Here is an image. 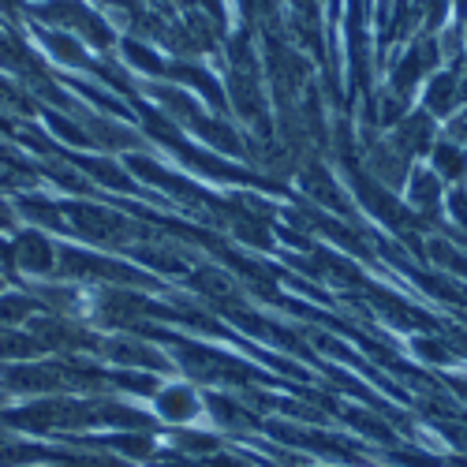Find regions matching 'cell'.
Masks as SVG:
<instances>
[{"mask_svg": "<svg viewBox=\"0 0 467 467\" xmlns=\"http://www.w3.org/2000/svg\"><path fill=\"white\" fill-rule=\"evenodd\" d=\"M16 258L26 265V269H49L53 265V251L42 236H34V232H26V236L16 244Z\"/></svg>", "mask_w": 467, "mask_h": 467, "instance_id": "1", "label": "cell"}, {"mask_svg": "<svg viewBox=\"0 0 467 467\" xmlns=\"http://www.w3.org/2000/svg\"><path fill=\"white\" fill-rule=\"evenodd\" d=\"M46 46L60 57V60H71V64H83V53H79V46L71 42V37H60V34H46Z\"/></svg>", "mask_w": 467, "mask_h": 467, "instance_id": "2", "label": "cell"}, {"mask_svg": "<svg viewBox=\"0 0 467 467\" xmlns=\"http://www.w3.org/2000/svg\"><path fill=\"white\" fill-rule=\"evenodd\" d=\"M128 57H131V64H139V67H146V71H158V67H161L158 57H153L146 46H128Z\"/></svg>", "mask_w": 467, "mask_h": 467, "instance_id": "3", "label": "cell"}, {"mask_svg": "<svg viewBox=\"0 0 467 467\" xmlns=\"http://www.w3.org/2000/svg\"><path fill=\"white\" fill-rule=\"evenodd\" d=\"M26 306L30 303H23V299H5L0 303V322H19V315H26Z\"/></svg>", "mask_w": 467, "mask_h": 467, "instance_id": "4", "label": "cell"}]
</instances>
